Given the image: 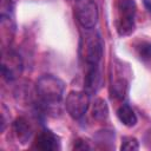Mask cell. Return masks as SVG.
Listing matches in <instances>:
<instances>
[{
	"label": "cell",
	"instance_id": "1",
	"mask_svg": "<svg viewBox=\"0 0 151 151\" xmlns=\"http://www.w3.org/2000/svg\"><path fill=\"white\" fill-rule=\"evenodd\" d=\"M114 26L120 37L130 35L134 31V17L137 6L134 0H116Z\"/></svg>",
	"mask_w": 151,
	"mask_h": 151
},
{
	"label": "cell",
	"instance_id": "2",
	"mask_svg": "<svg viewBox=\"0 0 151 151\" xmlns=\"http://www.w3.org/2000/svg\"><path fill=\"white\" fill-rule=\"evenodd\" d=\"M35 88L38 97L45 104H58L63 99L65 84L52 74H45L38 79Z\"/></svg>",
	"mask_w": 151,
	"mask_h": 151
},
{
	"label": "cell",
	"instance_id": "3",
	"mask_svg": "<svg viewBox=\"0 0 151 151\" xmlns=\"http://www.w3.org/2000/svg\"><path fill=\"white\" fill-rule=\"evenodd\" d=\"M103 48L104 45L99 33L88 29L85 37L81 38V55L88 65H98L103 57Z\"/></svg>",
	"mask_w": 151,
	"mask_h": 151
},
{
	"label": "cell",
	"instance_id": "4",
	"mask_svg": "<svg viewBox=\"0 0 151 151\" xmlns=\"http://www.w3.org/2000/svg\"><path fill=\"white\" fill-rule=\"evenodd\" d=\"M74 17L85 29H92L98 21V7L93 0H76Z\"/></svg>",
	"mask_w": 151,
	"mask_h": 151
},
{
	"label": "cell",
	"instance_id": "5",
	"mask_svg": "<svg viewBox=\"0 0 151 151\" xmlns=\"http://www.w3.org/2000/svg\"><path fill=\"white\" fill-rule=\"evenodd\" d=\"M90 106V97L86 91H71L65 100V107L73 119L81 118Z\"/></svg>",
	"mask_w": 151,
	"mask_h": 151
},
{
	"label": "cell",
	"instance_id": "6",
	"mask_svg": "<svg viewBox=\"0 0 151 151\" xmlns=\"http://www.w3.org/2000/svg\"><path fill=\"white\" fill-rule=\"evenodd\" d=\"M22 60L20 55L14 51H6L2 53L1 59V72L6 80L11 81L20 77L22 73Z\"/></svg>",
	"mask_w": 151,
	"mask_h": 151
},
{
	"label": "cell",
	"instance_id": "7",
	"mask_svg": "<svg viewBox=\"0 0 151 151\" xmlns=\"http://www.w3.org/2000/svg\"><path fill=\"white\" fill-rule=\"evenodd\" d=\"M33 147L42 151H55L60 149V139L50 130H44L38 133Z\"/></svg>",
	"mask_w": 151,
	"mask_h": 151
},
{
	"label": "cell",
	"instance_id": "8",
	"mask_svg": "<svg viewBox=\"0 0 151 151\" xmlns=\"http://www.w3.org/2000/svg\"><path fill=\"white\" fill-rule=\"evenodd\" d=\"M88 70L85 76L84 87L85 91L90 93H96L101 86V73L98 65H88Z\"/></svg>",
	"mask_w": 151,
	"mask_h": 151
},
{
	"label": "cell",
	"instance_id": "9",
	"mask_svg": "<svg viewBox=\"0 0 151 151\" xmlns=\"http://www.w3.org/2000/svg\"><path fill=\"white\" fill-rule=\"evenodd\" d=\"M13 132H14L17 139L21 144H26L31 139L33 130H32V126H31L29 122L26 118L19 117L13 123Z\"/></svg>",
	"mask_w": 151,
	"mask_h": 151
},
{
	"label": "cell",
	"instance_id": "10",
	"mask_svg": "<svg viewBox=\"0 0 151 151\" xmlns=\"http://www.w3.org/2000/svg\"><path fill=\"white\" fill-rule=\"evenodd\" d=\"M117 116H118V119L127 127H132L137 124V116L127 104H123L118 109Z\"/></svg>",
	"mask_w": 151,
	"mask_h": 151
},
{
	"label": "cell",
	"instance_id": "11",
	"mask_svg": "<svg viewBox=\"0 0 151 151\" xmlns=\"http://www.w3.org/2000/svg\"><path fill=\"white\" fill-rule=\"evenodd\" d=\"M127 90H129V83L126 81V79L118 78L111 85V88H110L111 97L116 100H122L125 98Z\"/></svg>",
	"mask_w": 151,
	"mask_h": 151
},
{
	"label": "cell",
	"instance_id": "12",
	"mask_svg": "<svg viewBox=\"0 0 151 151\" xmlns=\"http://www.w3.org/2000/svg\"><path fill=\"white\" fill-rule=\"evenodd\" d=\"M92 117L97 120H105L109 117V106L101 98H97L92 105Z\"/></svg>",
	"mask_w": 151,
	"mask_h": 151
},
{
	"label": "cell",
	"instance_id": "13",
	"mask_svg": "<svg viewBox=\"0 0 151 151\" xmlns=\"http://www.w3.org/2000/svg\"><path fill=\"white\" fill-rule=\"evenodd\" d=\"M122 150H127V151H133V150H138L139 149V143L134 137H124L122 139V145H120Z\"/></svg>",
	"mask_w": 151,
	"mask_h": 151
},
{
	"label": "cell",
	"instance_id": "14",
	"mask_svg": "<svg viewBox=\"0 0 151 151\" xmlns=\"http://www.w3.org/2000/svg\"><path fill=\"white\" fill-rule=\"evenodd\" d=\"M137 53L142 59H150L151 58V42L142 41L137 46Z\"/></svg>",
	"mask_w": 151,
	"mask_h": 151
},
{
	"label": "cell",
	"instance_id": "15",
	"mask_svg": "<svg viewBox=\"0 0 151 151\" xmlns=\"http://www.w3.org/2000/svg\"><path fill=\"white\" fill-rule=\"evenodd\" d=\"M1 15L9 17V12H12L13 8V0H1Z\"/></svg>",
	"mask_w": 151,
	"mask_h": 151
},
{
	"label": "cell",
	"instance_id": "16",
	"mask_svg": "<svg viewBox=\"0 0 151 151\" xmlns=\"http://www.w3.org/2000/svg\"><path fill=\"white\" fill-rule=\"evenodd\" d=\"M76 150H88L91 149V146L86 143V140L84 139H78L76 143H74V146H73Z\"/></svg>",
	"mask_w": 151,
	"mask_h": 151
},
{
	"label": "cell",
	"instance_id": "17",
	"mask_svg": "<svg viewBox=\"0 0 151 151\" xmlns=\"http://www.w3.org/2000/svg\"><path fill=\"white\" fill-rule=\"evenodd\" d=\"M150 134H151V131H150ZM150 142H151V138H150Z\"/></svg>",
	"mask_w": 151,
	"mask_h": 151
}]
</instances>
